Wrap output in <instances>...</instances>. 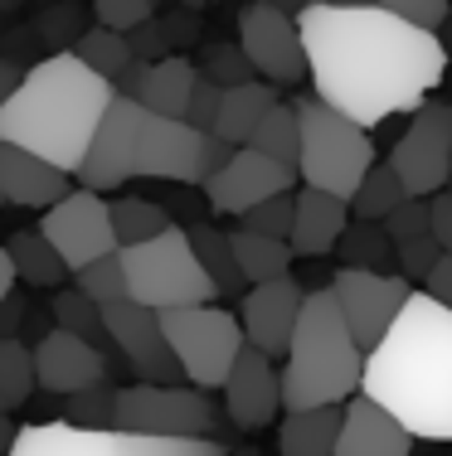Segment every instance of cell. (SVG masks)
I'll return each mask as SVG.
<instances>
[{
    "label": "cell",
    "instance_id": "obj_10",
    "mask_svg": "<svg viewBox=\"0 0 452 456\" xmlns=\"http://www.w3.org/2000/svg\"><path fill=\"white\" fill-rule=\"evenodd\" d=\"M394 175L414 200H433L452 180V102H423L390 151Z\"/></svg>",
    "mask_w": 452,
    "mask_h": 456
},
{
    "label": "cell",
    "instance_id": "obj_59",
    "mask_svg": "<svg viewBox=\"0 0 452 456\" xmlns=\"http://www.w3.org/2000/svg\"><path fill=\"white\" fill-rule=\"evenodd\" d=\"M0 204H5V194H0Z\"/></svg>",
    "mask_w": 452,
    "mask_h": 456
},
{
    "label": "cell",
    "instance_id": "obj_51",
    "mask_svg": "<svg viewBox=\"0 0 452 456\" xmlns=\"http://www.w3.org/2000/svg\"><path fill=\"white\" fill-rule=\"evenodd\" d=\"M15 263H10V253H5V243H0V301L10 297V291H15Z\"/></svg>",
    "mask_w": 452,
    "mask_h": 456
},
{
    "label": "cell",
    "instance_id": "obj_11",
    "mask_svg": "<svg viewBox=\"0 0 452 456\" xmlns=\"http://www.w3.org/2000/svg\"><path fill=\"white\" fill-rule=\"evenodd\" d=\"M331 291L341 301V316H346L355 345L365 354L374 345H384V335L394 330V321L404 316L408 297H414V281L399 273H365V267H336L331 273Z\"/></svg>",
    "mask_w": 452,
    "mask_h": 456
},
{
    "label": "cell",
    "instance_id": "obj_7",
    "mask_svg": "<svg viewBox=\"0 0 452 456\" xmlns=\"http://www.w3.org/2000/svg\"><path fill=\"white\" fill-rule=\"evenodd\" d=\"M10 456H229L214 437H142L122 428H73V422H25Z\"/></svg>",
    "mask_w": 452,
    "mask_h": 456
},
{
    "label": "cell",
    "instance_id": "obj_46",
    "mask_svg": "<svg viewBox=\"0 0 452 456\" xmlns=\"http://www.w3.org/2000/svg\"><path fill=\"white\" fill-rule=\"evenodd\" d=\"M127 39H132L136 63H160V59H170V45H176V39H170V29H166V20H156V15H151L146 25H136Z\"/></svg>",
    "mask_w": 452,
    "mask_h": 456
},
{
    "label": "cell",
    "instance_id": "obj_9",
    "mask_svg": "<svg viewBox=\"0 0 452 456\" xmlns=\"http://www.w3.org/2000/svg\"><path fill=\"white\" fill-rule=\"evenodd\" d=\"M219 408L195 384H127L117 388V428L142 437H214Z\"/></svg>",
    "mask_w": 452,
    "mask_h": 456
},
{
    "label": "cell",
    "instance_id": "obj_45",
    "mask_svg": "<svg viewBox=\"0 0 452 456\" xmlns=\"http://www.w3.org/2000/svg\"><path fill=\"white\" fill-rule=\"evenodd\" d=\"M219 102H224V88L200 73L195 93H190V107H185V122L195 126V132H214V122H219Z\"/></svg>",
    "mask_w": 452,
    "mask_h": 456
},
{
    "label": "cell",
    "instance_id": "obj_4",
    "mask_svg": "<svg viewBox=\"0 0 452 456\" xmlns=\"http://www.w3.org/2000/svg\"><path fill=\"white\" fill-rule=\"evenodd\" d=\"M283 408H331V403H350L365 384V350L355 345L341 301L331 287L307 291L301 316L292 330L283 360Z\"/></svg>",
    "mask_w": 452,
    "mask_h": 456
},
{
    "label": "cell",
    "instance_id": "obj_16",
    "mask_svg": "<svg viewBox=\"0 0 452 456\" xmlns=\"http://www.w3.org/2000/svg\"><path fill=\"white\" fill-rule=\"evenodd\" d=\"M103 325H107V345L122 350V360L132 364L136 384H180V364L166 345V330H160V311L142 306V301H117V306H103Z\"/></svg>",
    "mask_w": 452,
    "mask_h": 456
},
{
    "label": "cell",
    "instance_id": "obj_5",
    "mask_svg": "<svg viewBox=\"0 0 452 456\" xmlns=\"http://www.w3.org/2000/svg\"><path fill=\"white\" fill-rule=\"evenodd\" d=\"M297 122H301V156H297V180L307 190H326L336 200H355L360 180L374 170V136L346 112L326 107L316 93L292 97Z\"/></svg>",
    "mask_w": 452,
    "mask_h": 456
},
{
    "label": "cell",
    "instance_id": "obj_55",
    "mask_svg": "<svg viewBox=\"0 0 452 456\" xmlns=\"http://www.w3.org/2000/svg\"><path fill=\"white\" fill-rule=\"evenodd\" d=\"M185 10H204V5H214V0H180Z\"/></svg>",
    "mask_w": 452,
    "mask_h": 456
},
{
    "label": "cell",
    "instance_id": "obj_58",
    "mask_svg": "<svg viewBox=\"0 0 452 456\" xmlns=\"http://www.w3.org/2000/svg\"><path fill=\"white\" fill-rule=\"evenodd\" d=\"M0 412H10V408H5V398H0Z\"/></svg>",
    "mask_w": 452,
    "mask_h": 456
},
{
    "label": "cell",
    "instance_id": "obj_31",
    "mask_svg": "<svg viewBox=\"0 0 452 456\" xmlns=\"http://www.w3.org/2000/svg\"><path fill=\"white\" fill-rule=\"evenodd\" d=\"M107 209H112L117 248L146 243V238H156V233H166V228H170V214L160 209L156 200H142V194H122V200H112Z\"/></svg>",
    "mask_w": 452,
    "mask_h": 456
},
{
    "label": "cell",
    "instance_id": "obj_21",
    "mask_svg": "<svg viewBox=\"0 0 452 456\" xmlns=\"http://www.w3.org/2000/svg\"><path fill=\"white\" fill-rule=\"evenodd\" d=\"M414 442L418 437L384 403H374L370 394H355L331 456H414Z\"/></svg>",
    "mask_w": 452,
    "mask_h": 456
},
{
    "label": "cell",
    "instance_id": "obj_39",
    "mask_svg": "<svg viewBox=\"0 0 452 456\" xmlns=\"http://www.w3.org/2000/svg\"><path fill=\"white\" fill-rule=\"evenodd\" d=\"M200 73H204V78H214L219 88H239V83H253L258 78L253 63H249V53H243L239 45H210V49H204Z\"/></svg>",
    "mask_w": 452,
    "mask_h": 456
},
{
    "label": "cell",
    "instance_id": "obj_57",
    "mask_svg": "<svg viewBox=\"0 0 452 456\" xmlns=\"http://www.w3.org/2000/svg\"><path fill=\"white\" fill-rule=\"evenodd\" d=\"M20 5V0H0V10H15Z\"/></svg>",
    "mask_w": 452,
    "mask_h": 456
},
{
    "label": "cell",
    "instance_id": "obj_15",
    "mask_svg": "<svg viewBox=\"0 0 452 456\" xmlns=\"http://www.w3.org/2000/svg\"><path fill=\"white\" fill-rule=\"evenodd\" d=\"M200 190H204V204H210L214 214L243 219L253 204L297 190V170L283 166V160H273V156H263V151H253V146H239Z\"/></svg>",
    "mask_w": 452,
    "mask_h": 456
},
{
    "label": "cell",
    "instance_id": "obj_42",
    "mask_svg": "<svg viewBox=\"0 0 452 456\" xmlns=\"http://www.w3.org/2000/svg\"><path fill=\"white\" fill-rule=\"evenodd\" d=\"M93 15H98V25L132 35L136 25H146L156 15V0H93Z\"/></svg>",
    "mask_w": 452,
    "mask_h": 456
},
{
    "label": "cell",
    "instance_id": "obj_28",
    "mask_svg": "<svg viewBox=\"0 0 452 456\" xmlns=\"http://www.w3.org/2000/svg\"><path fill=\"white\" fill-rule=\"evenodd\" d=\"M5 253H10V263H15V277L29 281V287H59V281L69 277L63 257L53 253V243L39 233V228H20V233H10Z\"/></svg>",
    "mask_w": 452,
    "mask_h": 456
},
{
    "label": "cell",
    "instance_id": "obj_52",
    "mask_svg": "<svg viewBox=\"0 0 452 456\" xmlns=\"http://www.w3.org/2000/svg\"><path fill=\"white\" fill-rule=\"evenodd\" d=\"M15 432H20V428L5 418V412H0V456H10V447H15Z\"/></svg>",
    "mask_w": 452,
    "mask_h": 456
},
{
    "label": "cell",
    "instance_id": "obj_6",
    "mask_svg": "<svg viewBox=\"0 0 452 456\" xmlns=\"http://www.w3.org/2000/svg\"><path fill=\"white\" fill-rule=\"evenodd\" d=\"M122 273H127V297L142 301L151 311L170 306H210L219 297L214 277L200 267L190 228L170 224L166 233L146 238V243L122 248Z\"/></svg>",
    "mask_w": 452,
    "mask_h": 456
},
{
    "label": "cell",
    "instance_id": "obj_20",
    "mask_svg": "<svg viewBox=\"0 0 452 456\" xmlns=\"http://www.w3.org/2000/svg\"><path fill=\"white\" fill-rule=\"evenodd\" d=\"M35 379H39L45 394L69 398V394H78V388H88V384H103L107 379V354L98 350V345H88V340H78V335H69V330L53 325V330H45L39 345H35Z\"/></svg>",
    "mask_w": 452,
    "mask_h": 456
},
{
    "label": "cell",
    "instance_id": "obj_54",
    "mask_svg": "<svg viewBox=\"0 0 452 456\" xmlns=\"http://www.w3.org/2000/svg\"><path fill=\"white\" fill-rule=\"evenodd\" d=\"M316 5H374V0H316Z\"/></svg>",
    "mask_w": 452,
    "mask_h": 456
},
{
    "label": "cell",
    "instance_id": "obj_19",
    "mask_svg": "<svg viewBox=\"0 0 452 456\" xmlns=\"http://www.w3.org/2000/svg\"><path fill=\"white\" fill-rule=\"evenodd\" d=\"M219 394H224V412H229V422L239 432L273 428L277 412H287L283 408V374H277V364L267 360L263 350H253V345H243V354L234 360Z\"/></svg>",
    "mask_w": 452,
    "mask_h": 456
},
{
    "label": "cell",
    "instance_id": "obj_40",
    "mask_svg": "<svg viewBox=\"0 0 452 456\" xmlns=\"http://www.w3.org/2000/svg\"><path fill=\"white\" fill-rule=\"evenodd\" d=\"M292 214H297V194H273V200L253 204L239 219V228H253V233H273V238H292Z\"/></svg>",
    "mask_w": 452,
    "mask_h": 456
},
{
    "label": "cell",
    "instance_id": "obj_29",
    "mask_svg": "<svg viewBox=\"0 0 452 456\" xmlns=\"http://www.w3.org/2000/svg\"><path fill=\"white\" fill-rule=\"evenodd\" d=\"M404 200H414V194L404 190V180L394 175V166H390V160H384V166L374 160V170L360 180V190H355V200H350V214L360 224H384Z\"/></svg>",
    "mask_w": 452,
    "mask_h": 456
},
{
    "label": "cell",
    "instance_id": "obj_22",
    "mask_svg": "<svg viewBox=\"0 0 452 456\" xmlns=\"http://www.w3.org/2000/svg\"><path fill=\"white\" fill-rule=\"evenodd\" d=\"M69 190L73 184L59 166L39 160L35 151H25V146L0 141V194H5V204H20V209H53Z\"/></svg>",
    "mask_w": 452,
    "mask_h": 456
},
{
    "label": "cell",
    "instance_id": "obj_56",
    "mask_svg": "<svg viewBox=\"0 0 452 456\" xmlns=\"http://www.w3.org/2000/svg\"><path fill=\"white\" fill-rule=\"evenodd\" d=\"M229 456H263L258 447H239V452H229Z\"/></svg>",
    "mask_w": 452,
    "mask_h": 456
},
{
    "label": "cell",
    "instance_id": "obj_41",
    "mask_svg": "<svg viewBox=\"0 0 452 456\" xmlns=\"http://www.w3.org/2000/svg\"><path fill=\"white\" fill-rule=\"evenodd\" d=\"M384 233L394 238V248L414 243V238H428L433 233V200H404L399 209L384 219Z\"/></svg>",
    "mask_w": 452,
    "mask_h": 456
},
{
    "label": "cell",
    "instance_id": "obj_1",
    "mask_svg": "<svg viewBox=\"0 0 452 456\" xmlns=\"http://www.w3.org/2000/svg\"><path fill=\"white\" fill-rule=\"evenodd\" d=\"M311 93L365 132L399 112H418L448 73V49L380 5H316L297 15Z\"/></svg>",
    "mask_w": 452,
    "mask_h": 456
},
{
    "label": "cell",
    "instance_id": "obj_48",
    "mask_svg": "<svg viewBox=\"0 0 452 456\" xmlns=\"http://www.w3.org/2000/svg\"><path fill=\"white\" fill-rule=\"evenodd\" d=\"M433 238L443 253H452V190L433 194Z\"/></svg>",
    "mask_w": 452,
    "mask_h": 456
},
{
    "label": "cell",
    "instance_id": "obj_50",
    "mask_svg": "<svg viewBox=\"0 0 452 456\" xmlns=\"http://www.w3.org/2000/svg\"><path fill=\"white\" fill-rule=\"evenodd\" d=\"M25 78V69L20 63H10V59H0V102H5L10 93H15V83Z\"/></svg>",
    "mask_w": 452,
    "mask_h": 456
},
{
    "label": "cell",
    "instance_id": "obj_36",
    "mask_svg": "<svg viewBox=\"0 0 452 456\" xmlns=\"http://www.w3.org/2000/svg\"><path fill=\"white\" fill-rule=\"evenodd\" d=\"M35 384V350L25 340H0V398H5V408L15 412L20 403H29Z\"/></svg>",
    "mask_w": 452,
    "mask_h": 456
},
{
    "label": "cell",
    "instance_id": "obj_47",
    "mask_svg": "<svg viewBox=\"0 0 452 456\" xmlns=\"http://www.w3.org/2000/svg\"><path fill=\"white\" fill-rule=\"evenodd\" d=\"M29 316V301L20 297V291H10L5 301H0V340H20V325Z\"/></svg>",
    "mask_w": 452,
    "mask_h": 456
},
{
    "label": "cell",
    "instance_id": "obj_53",
    "mask_svg": "<svg viewBox=\"0 0 452 456\" xmlns=\"http://www.w3.org/2000/svg\"><path fill=\"white\" fill-rule=\"evenodd\" d=\"M267 5H273V10H283V15H292V20H297L301 10L311 5V0H267Z\"/></svg>",
    "mask_w": 452,
    "mask_h": 456
},
{
    "label": "cell",
    "instance_id": "obj_18",
    "mask_svg": "<svg viewBox=\"0 0 452 456\" xmlns=\"http://www.w3.org/2000/svg\"><path fill=\"white\" fill-rule=\"evenodd\" d=\"M301 301H307V291H301L292 277H273V281L249 287L243 301H239L243 340H249L253 350H263L267 360H287V345H292Z\"/></svg>",
    "mask_w": 452,
    "mask_h": 456
},
{
    "label": "cell",
    "instance_id": "obj_33",
    "mask_svg": "<svg viewBox=\"0 0 452 456\" xmlns=\"http://www.w3.org/2000/svg\"><path fill=\"white\" fill-rule=\"evenodd\" d=\"M249 146L297 170V156H301V122H297V107H292V102H277L273 112H267L263 122L253 126Z\"/></svg>",
    "mask_w": 452,
    "mask_h": 456
},
{
    "label": "cell",
    "instance_id": "obj_24",
    "mask_svg": "<svg viewBox=\"0 0 452 456\" xmlns=\"http://www.w3.org/2000/svg\"><path fill=\"white\" fill-rule=\"evenodd\" d=\"M346 422V403L331 408H297L277 422V456H331Z\"/></svg>",
    "mask_w": 452,
    "mask_h": 456
},
{
    "label": "cell",
    "instance_id": "obj_34",
    "mask_svg": "<svg viewBox=\"0 0 452 456\" xmlns=\"http://www.w3.org/2000/svg\"><path fill=\"white\" fill-rule=\"evenodd\" d=\"M336 248L346 257V267H365V273L394 267V238L384 233V224H350Z\"/></svg>",
    "mask_w": 452,
    "mask_h": 456
},
{
    "label": "cell",
    "instance_id": "obj_35",
    "mask_svg": "<svg viewBox=\"0 0 452 456\" xmlns=\"http://www.w3.org/2000/svg\"><path fill=\"white\" fill-rule=\"evenodd\" d=\"M49 311H53V325L59 330H69V335H78V340H88V345H107V325H103V306L98 301H88L78 287L73 291H59V297L49 301Z\"/></svg>",
    "mask_w": 452,
    "mask_h": 456
},
{
    "label": "cell",
    "instance_id": "obj_37",
    "mask_svg": "<svg viewBox=\"0 0 452 456\" xmlns=\"http://www.w3.org/2000/svg\"><path fill=\"white\" fill-rule=\"evenodd\" d=\"M63 422L73 428H117V384H88L63 398Z\"/></svg>",
    "mask_w": 452,
    "mask_h": 456
},
{
    "label": "cell",
    "instance_id": "obj_3",
    "mask_svg": "<svg viewBox=\"0 0 452 456\" xmlns=\"http://www.w3.org/2000/svg\"><path fill=\"white\" fill-rule=\"evenodd\" d=\"M112 97L117 88L103 73H93L73 49H59L35 69H25L15 93L0 102V141L35 151L63 175H78Z\"/></svg>",
    "mask_w": 452,
    "mask_h": 456
},
{
    "label": "cell",
    "instance_id": "obj_14",
    "mask_svg": "<svg viewBox=\"0 0 452 456\" xmlns=\"http://www.w3.org/2000/svg\"><path fill=\"white\" fill-rule=\"evenodd\" d=\"M146 126V107L136 97H112V107L103 112L98 132H93V146L78 166V190H122L127 180H136V141H142Z\"/></svg>",
    "mask_w": 452,
    "mask_h": 456
},
{
    "label": "cell",
    "instance_id": "obj_30",
    "mask_svg": "<svg viewBox=\"0 0 452 456\" xmlns=\"http://www.w3.org/2000/svg\"><path fill=\"white\" fill-rule=\"evenodd\" d=\"M190 243H195L200 267L214 277L219 297H234V291L249 287V281H243V273H239V263H234V243H229V233H224V228H214V224H195V228H190Z\"/></svg>",
    "mask_w": 452,
    "mask_h": 456
},
{
    "label": "cell",
    "instance_id": "obj_8",
    "mask_svg": "<svg viewBox=\"0 0 452 456\" xmlns=\"http://www.w3.org/2000/svg\"><path fill=\"white\" fill-rule=\"evenodd\" d=\"M160 330H166V345L176 354L185 384L204 388V394L224 388L234 360L249 345L239 316L224 306H170V311H160Z\"/></svg>",
    "mask_w": 452,
    "mask_h": 456
},
{
    "label": "cell",
    "instance_id": "obj_38",
    "mask_svg": "<svg viewBox=\"0 0 452 456\" xmlns=\"http://www.w3.org/2000/svg\"><path fill=\"white\" fill-rule=\"evenodd\" d=\"M78 291L88 301H98V306H117V301H127V273H122V248L117 253L98 257V263L78 267Z\"/></svg>",
    "mask_w": 452,
    "mask_h": 456
},
{
    "label": "cell",
    "instance_id": "obj_2",
    "mask_svg": "<svg viewBox=\"0 0 452 456\" xmlns=\"http://www.w3.org/2000/svg\"><path fill=\"white\" fill-rule=\"evenodd\" d=\"M418 442H452V311L414 291L404 316L365 354V384Z\"/></svg>",
    "mask_w": 452,
    "mask_h": 456
},
{
    "label": "cell",
    "instance_id": "obj_13",
    "mask_svg": "<svg viewBox=\"0 0 452 456\" xmlns=\"http://www.w3.org/2000/svg\"><path fill=\"white\" fill-rule=\"evenodd\" d=\"M239 49L249 53L258 78L277 83V88H292L307 78V49H301L297 20L273 10L267 0H249L239 10Z\"/></svg>",
    "mask_w": 452,
    "mask_h": 456
},
{
    "label": "cell",
    "instance_id": "obj_49",
    "mask_svg": "<svg viewBox=\"0 0 452 456\" xmlns=\"http://www.w3.org/2000/svg\"><path fill=\"white\" fill-rule=\"evenodd\" d=\"M423 291H428V297H433V301H443V306L452 311V253H443V257H438V267H433V273H428Z\"/></svg>",
    "mask_w": 452,
    "mask_h": 456
},
{
    "label": "cell",
    "instance_id": "obj_26",
    "mask_svg": "<svg viewBox=\"0 0 452 456\" xmlns=\"http://www.w3.org/2000/svg\"><path fill=\"white\" fill-rule=\"evenodd\" d=\"M283 102L277 97V83L267 78H253V83H239V88H224V102H219V122H214V136L229 141V146H249L253 126L263 122L273 107Z\"/></svg>",
    "mask_w": 452,
    "mask_h": 456
},
{
    "label": "cell",
    "instance_id": "obj_43",
    "mask_svg": "<svg viewBox=\"0 0 452 456\" xmlns=\"http://www.w3.org/2000/svg\"><path fill=\"white\" fill-rule=\"evenodd\" d=\"M438 257H443V248H438L433 233L394 248V267H399V277H408V281H428V273L438 267Z\"/></svg>",
    "mask_w": 452,
    "mask_h": 456
},
{
    "label": "cell",
    "instance_id": "obj_44",
    "mask_svg": "<svg viewBox=\"0 0 452 456\" xmlns=\"http://www.w3.org/2000/svg\"><path fill=\"white\" fill-rule=\"evenodd\" d=\"M374 5L390 10V15H399V20H408V25H418V29H433V35L452 20L448 0H374Z\"/></svg>",
    "mask_w": 452,
    "mask_h": 456
},
{
    "label": "cell",
    "instance_id": "obj_25",
    "mask_svg": "<svg viewBox=\"0 0 452 456\" xmlns=\"http://www.w3.org/2000/svg\"><path fill=\"white\" fill-rule=\"evenodd\" d=\"M195 83H200V69H195V63L180 59V53H170V59L146 63V69H142L136 102H142L146 112H156V117H185Z\"/></svg>",
    "mask_w": 452,
    "mask_h": 456
},
{
    "label": "cell",
    "instance_id": "obj_27",
    "mask_svg": "<svg viewBox=\"0 0 452 456\" xmlns=\"http://www.w3.org/2000/svg\"><path fill=\"white\" fill-rule=\"evenodd\" d=\"M229 243H234V263L249 287L258 281H273V277H292V243L273 233H253V228H229Z\"/></svg>",
    "mask_w": 452,
    "mask_h": 456
},
{
    "label": "cell",
    "instance_id": "obj_32",
    "mask_svg": "<svg viewBox=\"0 0 452 456\" xmlns=\"http://www.w3.org/2000/svg\"><path fill=\"white\" fill-rule=\"evenodd\" d=\"M83 63H88L93 73H103L107 83H117V73H127L136 63L132 53V39L122 35V29H107V25H93L88 35H78V45H73Z\"/></svg>",
    "mask_w": 452,
    "mask_h": 456
},
{
    "label": "cell",
    "instance_id": "obj_12",
    "mask_svg": "<svg viewBox=\"0 0 452 456\" xmlns=\"http://www.w3.org/2000/svg\"><path fill=\"white\" fill-rule=\"evenodd\" d=\"M39 233L53 243V253L63 257L69 273L98 263V257L117 253V233H112V209H107L103 194L93 190H69L53 209H45Z\"/></svg>",
    "mask_w": 452,
    "mask_h": 456
},
{
    "label": "cell",
    "instance_id": "obj_17",
    "mask_svg": "<svg viewBox=\"0 0 452 456\" xmlns=\"http://www.w3.org/2000/svg\"><path fill=\"white\" fill-rule=\"evenodd\" d=\"M204 141L185 117L146 112L142 141H136V180H170V184H204Z\"/></svg>",
    "mask_w": 452,
    "mask_h": 456
},
{
    "label": "cell",
    "instance_id": "obj_23",
    "mask_svg": "<svg viewBox=\"0 0 452 456\" xmlns=\"http://www.w3.org/2000/svg\"><path fill=\"white\" fill-rule=\"evenodd\" d=\"M350 228V204L336 200L326 190H297V214H292V253L297 257H321L341 243V233Z\"/></svg>",
    "mask_w": 452,
    "mask_h": 456
}]
</instances>
